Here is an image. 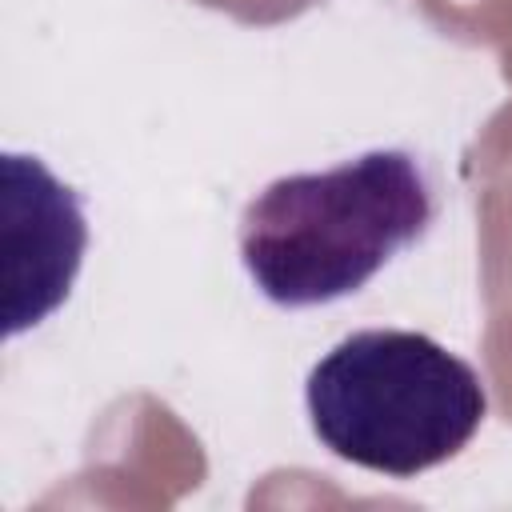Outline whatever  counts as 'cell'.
<instances>
[{
    "mask_svg": "<svg viewBox=\"0 0 512 512\" xmlns=\"http://www.w3.org/2000/svg\"><path fill=\"white\" fill-rule=\"evenodd\" d=\"M88 224L80 196L36 156L4 152V332L20 336L52 316L80 272Z\"/></svg>",
    "mask_w": 512,
    "mask_h": 512,
    "instance_id": "obj_3",
    "label": "cell"
},
{
    "mask_svg": "<svg viewBox=\"0 0 512 512\" xmlns=\"http://www.w3.org/2000/svg\"><path fill=\"white\" fill-rule=\"evenodd\" d=\"M304 404L316 440L332 456L412 480L472 444L488 392L476 368L432 336L364 328L308 372Z\"/></svg>",
    "mask_w": 512,
    "mask_h": 512,
    "instance_id": "obj_2",
    "label": "cell"
},
{
    "mask_svg": "<svg viewBox=\"0 0 512 512\" xmlns=\"http://www.w3.org/2000/svg\"><path fill=\"white\" fill-rule=\"evenodd\" d=\"M436 220L432 184L404 148H372L328 172L272 180L244 204L240 260L280 308L360 292Z\"/></svg>",
    "mask_w": 512,
    "mask_h": 512,
    "instance_id": "obj_1",
    "label": "cell"
}]
</instances>
